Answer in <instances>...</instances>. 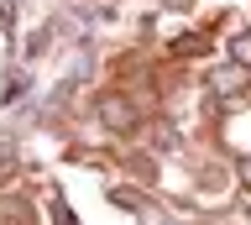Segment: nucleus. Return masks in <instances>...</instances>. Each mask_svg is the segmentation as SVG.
I'll return each instance as SVG.
<instances>
[{
  "mask_svg": "<svg viewBox=\"0 0 251 225\" xmlns=\"http://www.w3.org/2000/svg\"><path fill=\"white\" fill-rule=\"evenodd\" d=\"M100 115H105L110 126H131V115H126V105H121V100H115V95H110L105 105H100Z\"/></svg>",
  "mask_w": 251,
  "mask_h": 225,
  "instance_id": "obj_1",
  "label": "nucleus"
},
{
  "mask_svg": "<svg viewBox=\"0 0 251 225\" xmlns=\"http://www.w3.org/2000/svg\"><path fill=\"white\" fill-rule=\"evenodd\" d=\"M241 178H246V183H251V162H246V168H241Z\"/></svg>",
  "mask_w": 251,
  "mask_h": 225,
  "instance_id": "obj_3",
  "label": "nucleus"
},
{
  "mask_svg": "<svg viewBox=\"0 0 251 225\" xmlns=\"http://www.w3.org/2000/svg\"><path fill=\"white\" fill-rule=\"evenodd\" d=\"M235 52H241V63H251V37H241V42H235Z\"/></svg>",
  "mask_w": 251,
  "mask_h": 225,
  "instance_id": "obj_2",
  "label": "nucleus"
}]
</instances>
